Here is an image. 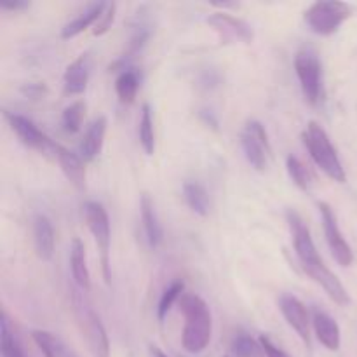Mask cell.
I'll return each instance as SVG.
<instances>
[{"mask_svg": "<svg viewBox=\"0 0 357 357\" xmlns=\"http://www.w3.org/2000/svg\"><path fill=\"white\" fill-rule=\"evenodd\" d=\"M139 213H142V225L143 232H145V239L149 243V246L152 250L162 244L164 241V230L160 225L159 215L155 211V204H153L152 197L149 194L142 195V201H139Z\"/></svg>", "mask_w": 357, "mask_h": 357, "instance_id": "9a60e30c", "label": "cell"}, {"mask_svg": "<svg viewBox=\"0 0 357 357\" xmlns=\"http://www.w3.org/2000/svg\"><path fill=\"white\" fill-rule=\"evenodd\" d=\"M286 169H288V174L293 180V183L298 188L309 192L314 187L312 173H310L309 167L296 155H288V159H286Z\"/></svg>", "mask_w": 357, "mask_h": 357, "instance_id": "83f0119b", "label": "cell"}, {"mask_svg": "<svg viewBox=\"0 0 357 357\" xmlns=\"http://www.w3.org/2000/svg\"><path fill=\"white\" fill-rule=\"evenodd\" d=\"M183 199L188 208L199 216H208L211 209V199L208 190L199 181H185L183 183Z\"/></svg>", "mask_w": 357, "mask_h": 357, "instance_id": "7402d4cb", "label": "cell"}, {"mask_svg": "<svg viewBox=\"0 0 357 357\" xmlns=\"http://www.w3.org/2000/svg\"><path fill=\"white\" fill-rule=\"evenodd\" d=\"M84 218H86L87 229L93 234L94 243L98 246L101 264V274L107 284H110L112 279V267H110V244H112V232H110V218L101 202L89 201L84 204Z\"/></svg>", "mask_w": 357, "mask_h": 357, "instance_id": "5b68a950", "label": "cell"}, {"mask_svg": "<svg viewBox=\"0 0 357 357\" xmlns=\"http://www.w3.org/2000/svg\"><path fill=\"white\" fill-rule=\"evenodd\" d=\"M260 344L261 347H264V352H265V357H289V354L286 351H282L281 347H278V345L274 344V342L271 340L268 337H265V335H261L260 338Z\"/></svg>", "mask_w": 357, "mask_h": 357, "instance_id": "1f68e13d", "label": "cell"}, {"mask_svg": "<svg viewBox=\"0 0 357 357\" xmlns=\"http://www.w3.org/2000/svg\"><path fill=\"white\" fill-rule=\"evenodd\" d=\"M54 159L58 160L59 167H61L66 180H68L73 187L79 188V190H84V188H86V167H84L82 157L73 153L72 150L65 149L63 145H58L56 146Z\"/></svg>", "mask_w": 357, "mask_h": 357, "instance_id": "2e32d148", "label": "cell"}, {"mask_svg": "<svg viewBox=\"0 0 357 357\" xmlns=\"http://www.w3.org/2000/svg\"><path fill=\"white\" fill-rule=\"evenodd\" d=\"M351 17V7L337 0H321L314 2L303 14L307 26L321 37L337 33L338 28Z\"/></svg>", "mask_w": 357, "mask_h": 357, "instance_id": "52a82bcc", "label": "cell"}, {"mask_svg": "<svg viewBox=\"0 0 357 357\" xmlns=\"http://www.w3.org/2000/svg\"><path fill=\"white\" fill-rule=\"evenodd\" d=\"M68 357H77L75 354H72V352H70V354H68Z\"/></svg>", "mask_w": 357, "mask_h": 357, "instance_id": "d590c367", "label": "cell"}, {"mask_svg": "<svg viewBox=\"0 0 357 357\" xmlns=\"http://www.w3.org/2000/svg\"><path fill=\"white\" fill-rule=\"evenodd\" d=\"M6 119L7 122H9L10 129L14 131V135L20 138V142L23 143V145L30 146V149L33 150H38V152L45 153V155H47V153H52V155H54L58 143L52 142L44 131H40V129L33 124V121H30V119L24 117V115L13 114V112H6Z\"/></svg>", "mask_w": 357, "mask_h": 357, "instance_id": "8fae6325", "label": "cell"}, {"mask_svg": "<svg viewBox=\"0 0 357 357\" xmlns=\"http://www.w3.org/2000/svg\"><path fill=\"white\" fill-rule=\"evenodd\" d=\"M321 213V222H323L324 229V237H326L328 248H330L331 255L337 260L338 265L342 267H351L354 264V251H352L351 244L347 243V239L342 234L340 225L337 222V216L335 211L331 209V206L328 202H319L317 204Z\"/></svg>", "mask_w": 357, "mask_h": 357, "instance_id": "9c48e42d", "label": "cell"}, {"mask_svg": "<svg viewBox=\"0 0 357 357\" xmlns=\"http://www.w3.org/2000/svg\"><path fill=\"white\" fill-rule=\"evenodd\" d=\"M70 272H72L73 282L77 289L84 293H89L91 289V274L87 268L86 248L79 237H73L72 246H70Z\"/></svg>", "mask_w": 357, "mask_h": 357, "instance_id": "d6986e66", "label": "cell"}, {"mask_svg": "<svg viewBox=\"0 0 357 357\" xmlns=\"http://www.w3.org/2000/svg\"><path fill=\"white\" fill-rule=\"evenodd\" d=\"M91 68H93V59L87 52L73 59L66 66L65 73H63V89H65V93L72 94V96L82 94L87 89V84H89Z\"/></svg>", "mask_w": 357, "mask_h": 357, "instance_id": "4fadbf2b", "label": "cell"}, {"mask_svg": "<svg viewBox=\"0 0 357 357\" xmlns=\"http://www.w3.org/2000/svg\"><path fill=\"white\" fill-rule=\"evenodd\" d=\"M115 9H117V6H115L114 2H107V7H105L103 14H101V17L98 20V23L94 24V30H93L94 35H103L110 30L115 17Z\"/></svg>", "mask_w": 357, "mask_h": 357, "instance_id": "4dcf8cb0", "label": "cell"}, {"mask_svg": "<svg viewBox=\"0 0 357 357\" xmlns=\"http://www.w3.org/2000/svg\"><path fill=\"white\" fill-rule=\"evenodd\" d=\"M183 291H185V282L180 281V279L173 281L166 289H164L162 295H160L159 305H157V317H159V321L166 319V316L169 314V310L173 309L176 300L180 298V296H183Z\"/></svg>", "mask_w": 357, "mask_h": 357, "instance_id": "f546056e", "label": "cell"}, {"mask_svg": "<svg viewBox=\"0 0 357 357\" xmlns=\"http://www.w3.org/2000/svg\"><path fill=\"white\" fill-rule=\"evenodd\" d=\"M33 243L37 257L49 261L54 255V227L45 215L38 213L33 218Z\"/></svg>", "mask_w": 357, "mask_h": 357, "instance_id": "ac0fdd59", "label": "cell"}, {"mask_svg": "<svg viewBox=\"0 0 357 357\" xmlns=\"http://www.w3.org/2000/svg\"><path fill=\"white\" fill-rule=\"evenodd\" d=\"M295 73L298 77L303 98L309 105L317 107L323 100V65L317 52L310 47L300 49L295 54Z\"/></svg>", "mask_w": 357, "mask_h": 357, "instance_id": "8992f818", "label": "cell"}, {"mask_svg": "<svg viewBox=\"0 0 357 357\" xmlns=\"http://www.w3.org/2000/svg\"><path fill=\"white\" fill-rule=\"evenodd\" d=\"M3 10H10V13H16V10H24L30 7V2L26 0H14V2H2L0 3Z\"/></svg>", "mask_w": 357, "mask_h": 357, "instance_id": "d6a6232c", "label": "cell"}, {"mask_svg": "<svg viewBox=\"0 0 357 357\" xmlns=\"http://www.w3.org/2000/svg\"><path fill=\"white\" fill-rule=\"evenodd\" d=\"M105 7H107V2L89 3L86 10H82V13H80L79 16L73 17V20L70 21V23H66L65 26H63L61 37L68 40V38L77 37V35L82 33L84 30H87V28H89V26L96 24L98 20H100V17H101V14H103Z\"/></svg>", "mask_w": 357, "mask_h": 357, "instance_id": "44dd1931", "label": "cell"}, {"mask_svg": "<svg viewBox=\"0 0 357 357\" xmlns=\"http://www.w3.org/2000/svg\"><path fill=\"white\" fill-rule=\"evenodd\" d=\"M223 357H230V356H223Z\"/></svg>", "mask_w": 357, "mask_h": 357, "instance_id": "8d00e7d4", "label": "cell"}, {"mask_svg": "<svg viewBox=\"0 0 357 357\" xmlns=\"http://www.w3.org/2000/svg\"><path fill=\"white\" fill-rule=\"evenodd\" d=\"M230 357H265L260 340L246 333H237L230 344Z\"/></svg>", "mask_w": 357, "mask_h": 357, "instance_id": "484cf974", "label": "cell"}, {"mask_svg": "<svg viewBox=\"0 0 357 357\" xmlns=\"http://www.w3.org/2000/svg\"><path fill=\"white\" fill-rule=\"evenodd\" d=\"M0 352L2 357H24L23 347L10 328L6 312H2V321H0Z\"/></svg>", "mask_w": 357, "mask_h": 357, "instance_id": "cb8c5ba5", "label": "cell"}, {"mask_svg": "<svg viewBox=\"0 0 357 357\" xmlns=\"http://www.w3.org/2000/svg\"><path fill=\"white\" fill-rule=\"evenodd\" d=\"M84 115H86V103L84 101H75V103L68 105L61 114V126L65 132H68V135L79 132L82 128Z\"/></svg>", "mask_w": 357, "mask_h": 357, "instance_id": "f1b7e54d", "label": "cell"}, {"mask_svg": "<svg viewBox=\"0 0 357 357\" xmlns=\"http://www.w3.org/2000/svg\"><path fill=\"white\" fill-rule=\"evenodd\" d=\"M201 117H204L206 119V122H208V124H211V128H216V126H218V121H216L215 117H213V114L211 112H206V110H202L201 112Z\"/></svg>", "mask_w": 357, "mask_h": 357, "instance_id": "836d02e7", "label": "cell"}, {"mask_svg": "<svg viewBox=\"0 0 357 357\" xmlns=\"http://www.w3.org/2000/svg\"><path fill=\"white\" fill-rule=\"evenodd\" d=\"M107 117L100 115V117L94 119V121L91 122L89 128L84 132L79 150L80 157H82L84 160H87V162L94 160L101 153V149H103L105 143V135H107Z\"/></svg>", "mask_w": 357, "mask_h": 357, "instance_id": "e0dca14e", "label": "cell"}, {"mask_svg": "<svg viewBox=\"0 0 357 357\" xmlns=\"http://www.w3.org/2000/svg\"><path fill=\"white\" fill-rule=\"evenodd\" d=\"M31 338L44 357H68V352L65 351V345L61 344V340L49 331L35 330L31 333Z\"/></svg>", "mask_w": 357, "mask_h": 357, "instance_id": "4316f807", "label": "cell"}, {"mask_svg": "<svg viewBox=\"0 0 357 357\" xmlns=\"http://www.w3.org/2000/svg\"><path fill=\"white\" fill-rule=\"evenodd\" d=\"M138 135L143 152H145L146 155H153V152H155V132H153V117L149 103H145L142 107Z\"/></svg>", "mask_w": 357, "mask_h": 357, "instance_id": "d4e9b609", "label": "cell"}, {"mask_svg": "<svg viewBox=\"0 0 357 357\" xmlns=\"http://www.w3.org/2000/svg\"><path fill=\"white\" fill-rule=\"evenodd\" d=\"M181 312L185 317L183 331H181V347L188 354H201L211 342V310L201 296L187 293L181 296Z\"/></svg>", "mask_w": 357, "mask_h": 357, "instance_id": "7a4b0ae2", "label": "cell"}, {"mask_svg": "<svg viewBox=\"0 0 357 357\" xmlns=\"http://www.w3.org/2000/svg\"><path fill=\"white\" fill-rule=\"evenodd\" d=\"M279 309H281L286 323L295 330L303 344L310 347V317L307 307L291 293H282L279 296Z\"/></svg>", "mask_w": 357, "mask_h": 357, "instance_id": "7c38bea8", "label": "cell"}, {"mask_svg": "<svg viewBox=\"0 0 357 357\" xmlns=\"http://www.w3.org/2000/svg\"><path fill=\"white\" fill-rule=\"evenodd\" d=\"M139 89V75L136 70L124 68L115 80V93L121 103L131 105Z\"/></svg>", "mask_w": 357, "mask_h": 357, "instance_id": "603a6c76", "label": "cell"}, {"mask_svg": "<svg viewBox=\"0 0 357 357\" xmlns=\"http://www.w3.org/2000/svg\"><path fill=\"white\" fill-rule=\"evenodd\" d=\"M208 24L216 31L222 44H251L253 42V28L241 17L220 10L208 17Z\"/></svg>", "mask_w": 357, "mask_h": 357, "instance_id": "30bf717a", "label": "cell"}, {"mask_svg": "<svg viewBox=\"0 0 357 357\" xmlns=\"http://www.w3.org/2000/svg\"><path fill=\"white\" fill-rule=\"evenodd\" d=\"M241 146L244 157L251 167L257 171H265L272 159V146L268 142V135L265 126L260 121H248L241 131Z\"/></svg>", "mask_w": 357, "mask_h": 357, "instance_id": "ba28073f", "label": "cell"}, {"mask_svg": "<svg viewBox=\"0 0 357 357\" xmlns=\"http://www.w3.org/2000/svg\"><path fill=\"white\" fill-rule=\"evenodd\" d=\"M150 351H152L153 357H167V354H164V352L160 351L159 347H155V345H152V347H150Z\"/></svg>", "mask_w": 357, "mask_h": 357, "instance_id": "e575fe53", "label": "cell"}, {"mask_svg": "<svg viewBox=\"0 0 357 357\" xmlns=\"http://www.w3.org/2000/svg\"><path fill=\"white\" fill-rule=\"evenodd\" d=\"M302 139L316 166L321 167V171L333 181L345 183L347 174H345L344 164H342L337 149L331 143L326 129L317 124L316 121H310L307 128L303 129Z\"/></svg>", "mask_w": 357, "mask_h": 357, "instance_id": "3957f363", "label": "cell"}, {"mask_svg": "<svg viewBox=\"0 0 357 357\" xmlns=\"http://www.w3.org/2000/svg\"><path fill=\"white\" fill-rule=\"evenodd\" d=\"M286 220H288L289 232H291L293 248H295L296 258H298L300 265H302V268L305 271V274L309 275L316 284H319L335 303H338V305L342 307L349 305L351 298H349L347 289L342 284L340 279L326 267L323 258L319 257L305 220H303L295 209H288V211H286Z\"/></svg>", "mask_w": 357, "mask_h": 357, "instance_id": "6da1fadb", "label": "cell"}, {"mask_svg": "<svg viewBox=\"0 0 357 357\" xmlns=\"http://www.w3.org/2000/svg\"><path fill=\"white\" fill-rule=\"evenodd\" d=\"M72 305L73 314H75L77 326H79L82 338L86 340L87 349H89L93 357H110V340L108 333L101 323L100 316L89 300L86 298V293L80 289H73L72 293Z\"/></svg>", "mask_w": 357, "mask_h": 357, "instance_id": "277c9868", "label": "cell"}, {"mask_svg": "<svg viewBox=\"0 0 357 357\" xmlns=\"http://www.w3.org/2000/svg\"><path fill=\"white\" fill-rule=\"evenodd\" d=\"M312 324L319 344L324 345L328 351L337 352L342 345V331L337 321L324 310L316 309L312 314Z\"/></svg>", "mask_w": 357, "mask_h": 357, "instance_id": "5bb4252c", "label": "cell"}, {"mask_svg": "<svg viewBox=\"0 0 357 357\" xmlns=\"http://www.w3.org/2000/svg\"><path fill=\"white\" fill-rule=\"evenodd\" d=\"M152 23H150V17L143 13V9L139 10L138 14L135 16L131 23V35H129V40H128V49H126V54L124 59L135 58L138 56L139 52L143 51V47L146 45V42L150 40L152 37ZM122 59V61H124Z\"/></svg>", "mask_w": 357, "mask_h": 357, "instance_id": "ffe728a7", "label": "cell"}]
</instances>
